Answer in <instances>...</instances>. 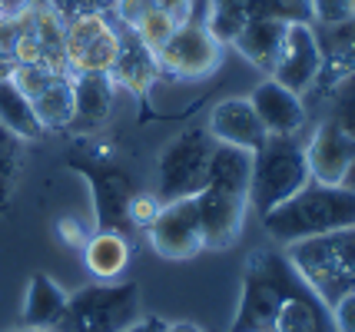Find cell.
I'll return each mask as SVG.
<instances>
[{
	"instance_id": "6da1fadb",
	"label": "cell",
	"mask_w": 355,
	"mask_h": 332,
	"mask_svg": "<svg viewBox=\"0 0 355 332\" xmlns=\"http://www.w3.org/2000/svg\"><path fill=\"white\" fill-rule=\"evenodd\" d=\"M263 226L282 246H293L299 239L325 236V233H336V229H352L355 190L352 186H325V183L312 180L309 186H302L282 206L266 213Z\"/></svg>"
},
{
	"instance_id": "7a4b0ae2",
	"label": "cell",
	"mask_w": 355,
	"mask_h": 332,
	"mask_svg": "<svg viewBox=\"0 0 355 332\" xmlns=\"http://www.w3.org/2000/svg\"><path fill=\"white\" fill-rule=\"evenodd\" d=\"M299 286L306 283L286 259V253H276V250L252 253L243 272V296H239V309L230 332H272L279 309L289 302Z\"/></svg>"
},
{
	"instance_id": "3957f363",
	"label": "cell",
	"mask_w": 355,
	"mask_h": 332,
	"mask_svg": "<svg viewBox=\"0 0 355 332\" xmlns=\"http://www.w3.org/2000/svg\"><path fill=\"white\" fill-rule=\"evenodd\" d=\"M286 259L329 309L355 292V226L299 239L289 246Z\"/></svg>"
},
{
	"instance_id": "277c9868",
	"label": "cell",
	"mask_w": 355,
	"mask_h": 332,
	"mask_svg": "<svg viewBox=\"0 0 355 332\" xmlns=\"http://www.w3.org/2000/svg\"><path fill=\"white\" fill-rule=\"evenodd\" d=\"M309 183L312 173L309 159H306V143L295 140V137H269L252 153L249 206L259 216H266Z\"/></svg>"
},
{
	"instance_id": "5b68a950",
	"label": "cell",
	"mask_w": 355,
	"mask_h": 332,
	"mask_svg": "<svg viewBox=\"0 0 355 332\" xmlns=\"http://www.w3.org/2000/svg\"><path fill=\"white\" fill-rule=\"evenodd\" d=\"M139 319L137 283H93L67 296V309L50 332H123Z\"/></svg>"
},
{
	"instance_id": "8992f818",
	"label": "cell",
	"mask_w": 355,
	"mask_h": 332,
	"mask_svg": "<svg viewBox=\"0 0 355 332\" xmlns=\"http://www.w3.org/2000/svg\"><path fill=\"white\" fill-rule=\"evenodd\" d=\"M216 140L209 130H186L173 137L156 159V190L153 196L163 203L193 200L209 180V159H213Z\"/></svg>"
},
{
	"instance_id": "52a82bcc",
	"label": "cell",
	"mask_w": 355,
	"mask_h": 332,
	"mask_svg": "<svg viewBox=\"0 0 355 332\" xmlns=\"http://www.w3.org/2000/svg\"><path fill=\"white\" fill-rule=\"evenodd\" d=\"M70 166H73L77 173L87 176V183H90L96 226H100V229H110V233L133 229V222H130V203H133V196H137L133 180H130L116 163L93 157V153H73V157H70Z\"/></svg>"
},
{
	"instance_id": "ba28073f",
	"label": "cell",
	"mask_w": 355,
	"mask_h": 332,
	"mask_svg": "<svg viewBox=\"0 0 355 332\" xmlns=\"http://www.w3.org/2000/svg\"><path fill=\"white\" fill-rule=\"evenodd\" d=\"M120 33L113 14H90L63 24V57L70 73H110L120 50Z\"/></svg>"
},
{
	"instance_id": "9c48e42d",
	"label": "cell",
	"mask_w": 355,
	"mask_h": 332,
	"mask_svg": "<svg viewBox=\"0 0 355 332\" xmlns=\"http://www.w3.org/2000/svg\"><path fill=\"white\" fill-rule=\"evenodd\" d=\"M156 60H159V73L166 70L180 80H200L223 64V44L206 27V17L186 14L166 40V47L156 53Z\"/></svg>"
},
{
	"instance_id": "30bf717a",
	"label": "cell",
	"mask_w": 355,
	"mask_h": 332,
	"mask_svg": "<svg viewBox=\"0 0 355 332\" xmlns=\"http://www.w3.org/2000/svg\"><path fill=\"white\" fill-rule=\"evenodd\" d=\"M7 77L31 100L33 113L46 130H67L73 123V73L50 67H10Z\"/></svg>"
},
{
	"instance_id": "8fae6325",
	"label": "cell",
	"mask_w": 355,
	"mask_h": 332,
	"mask_svg": "<svg viewBox=\"0 0 355 332\" xmlns=\"http://www.w3.org/2000/svg\"><path fill=\"white\" fill-rule=\"evenodd\" d=\"M306 159L315 183L355 190V130L325 116L306 143Z\"/></svg>"
},
{
	"instance_id": "7c38bea8",
	"label": "cell",
	"mask_w": 355,
	"mask_h": 332,
	"mask_svg": "<svg viewBox=\"0 0 355 332\" xmlns=\"http://www.w3.org/2000/svg\"><path fill=\"white\" fill-rule=\"evenodd\" d=\"M322 60H325L322 44H319V37L312 30V24H289L276 64L269 70V80H276L279 87H286V90L302 96L319 80Z\"/></svg>"
},
{
	"instance_id": "4fadbf2b",
	"label": "cell",
	"mask_w": 355,
	"mask_h": 332,
	"mask_svg": "<svg viewBox=\"0 0 355 332\" xmlns=\"http://www.w3.org/2000/svg\"><path fill=\"white\" fill-rule=\"evenodd\" d=\"M150 246L163 259H189L206 250L202 243V226L196 216V203L193 200H176V203H163L156 220L146 226Z\"/></svg>"
},
{
	"instance_id": "5bb4252c",
	"label": "cell",
	"mask_w": 355,
	"mask_h": 332,
	"mask_svg": "<svg viewBox=\"0 0 355 332\" xmlns=\"http://www.w3.org/2000/svg\"><path fill=\"white\" fill-rule=\"evenodd\" d=\"M193 203H196V216H200L202 226V243L209 250H226L239 239L249 209V196L216 190V186H202L193 196Z\"/></svg>"
},
{
	"instance_id": "9a60e30c",
	"label": "cell",
	"mask_w": 355,
	"mask_h": 332,
	"mask_svg": "<svg viewBox=\"0 0 355 332\" xmlns=\"http://www.w3.org/2000/svg\"><path fill=\"white\" fill-rule=\"evenodd\" d=\"M206 130H209V137L216 143L239 146V150H249V153H256V150L269 140V133L263 130L259 116L252 110V103H249V100H239V96L216 103L213 113H209V127Z\"/></svg>"
},
{
	"instance_id": "2e32d148",
	"label": "cell",
	"mask_w": 355,
	"mask_h": 332,
	"mask_svg": "<svg viewBox=\"0 0 355 332\" xmlns=\"http://www.w3.org/2000/svg\"><path fill=\"white\" fill-rule=\"evenodd\" d=\"M249 103H252V110L269 137H295L306 127V107H302L299 94L279 87L276 80H263L252 90Z\"/></svg>"
},
{
	"instance_id": "e0dca14e",
	"label": "cell",
	"mask_w": 355,
	"mask_h": 332,
	"mask_svg": "<svg viewBox=\"0 0 355 332\" xmlns=\"http://www.w3.org/2000/svg\"><path fill=\"white\" fill-rule=\"evenodd\" d=\"M156 77H159V60L156 53L143 40H139L133 30L120 33V50H116V60L110 67V80L116 90H126V94H150V87H156Z\"/></svg>"
},
{
	"instance_id": "ac0fdd59",
	"label": "cell",
	"mask_w": 355,
	"mask_h": 332,
	"mask_svg": "<svg viewBox=\"0 0 355 332\" xmlns=\"http://www.w3.org/2000/svg\"><path fill=\"white\" fill-rule=\"evenodd\" d=\"M286 20H276V17H252L246 20L239 30L232 33V47L236 53H243L252 67H259V70H272L279 57V47H282V37H286Z\"/></svg>"
},
{
	"instance_id": "d6986e66",
	"label": "cell",
	"mask_w": 355,
	"mask_h": 332,
	"mask_svg": "<svg viewBox=\"0 0 355 332\" xmlns=\"http://www.w3.org/2000/svg\"><path fill=\"white\" fill-rule=\"evenodd\" d=\"M113 96H116V87L110 73H73V123L70 127L93 130L107 123Z\"/></svg>"
},
{
	"instance_id": "ffe728a7",
	"label": "cell",
	"mask_w": 355,
	"mask_h": 332,
	"mask_svg": "<svg viewBox=\"0 0 355 332\" xmlns=\"http://www.w3.org/2000/svg\"><path fill=\"white\" fill-rule=\"evenodd\" d=\"M272 332H336L332 309L325 306L309 286H299L289 302L279 309Z\"/></svg>"
},
{
	"instance_id": "44dd1931",
	"label": "cell",
	"mask_w": 355,
	"mask_h": 332,
	"mask_svg": "<svg viewBox=\"0 0 355 332\" xmlns=\"http://www.w3.org/2000/svg\"><path fill=\"white\" fill-rule=\"evenodd\" d=\"M83 263L100 283H113L120 279L130 266V243L123 233H110V229H96L93 236L83 243Z\"/></svg>"
},
{
	"instance_id": "7402d4cb",
	"label": "cell",
	"mask_w": 355,
	"mask_h": 332,
	"mask_svg": "<svg viewBox=\"0 0 355 332\" xmlns=\"http://www.w3.org/2000/svg\"><path fill=\"white\" fill-rule=\"evenodd\" d=\"M249 180H252V153L239 150V146L216 143L213 159H209V180H206V186L249 196Z\"/></svg>"
},
{
	"instance_id": "603a6c76",
	"label": "cell",
	"mask_w": 355,
	"mask_h": 332,
	"mask_svg": "<svg viewBox=\"0 0 355 332\" xmlns=\"http://www.w3.org/2000/svg\"><path fill=\"white\" fill-rule=\"evenodd\" d=\"M67 309V292L53 283L50 276L37 272L27 286V299H24V326L31 329H53L57 319Z\"/></svg>"
},
{
	"instance_id": "cb8c5ba5",
	"label": "cell",
	"mask_w": 355,
	"mask_h": 332,
	"mask_svg": "<svg viewBox=\"0 0 355 332\" xmlns=\"http://www.w3.org/2000/svg\"><path fill=\"white\" fill-rule=\"evenodd\" d=\"M0 123L7 130H14L24 143L44 137V127H40V120L33 113L31 100L17 90V83L7 73H0Z\"/></svg>"
},
{
	"instance_id": "d4e9b609",
	"label": "cell",
	"mask_w": 355,
	"mask_h": 332,
	"mask_svg": "<svg viewBox=\"0 0 355 332\" xmlns=\"http://www.w3.org/2000/svg\"><path fill=\"white\" fill-rule=\"evenodd\" d=\"M180 20H183V17H176L173 10H166V7L153 3V7H146V14L139 17L130 30L137 33L139 40L153 50V53H159V50L166 47V40L173 37V30L180 27Z\"/></svg>"
},
{
	"instance_id": "484cf974",
	"label": "cell",
	"mask_w": 355,
	"mask_h": 332,
	"mask_svg": "<svg viewBox=\"0 0 355 332\" xmlns=\"http://www.w3.org/2000/svg\"><path fill=\"white\" fill-rule=\"evenodd\" d=\"M24 166V140L0 123V206H7Z\"/></svg>"
},
{
	"instance_id": "4316f807",
	"label": "cell",
	"mask_w": 355,
	"mask_h": 332,
	"mask_svg": "<svg viewBox=\"0 0 355 332\" xmlns=\"http://www.w3.org/2000/svg\"><path fill=\"white\" fill-rule=\"evenodd\" d=\"M312 20L329 27H345L355 20V0H309Z\"/></svg>"
},
{
	"instance_id": "83f0119b",
	"label": "cell",
	"mask_w": 355,
	"mask_h": 332,
	"mask_svg": "<svg viewBox=\"0 0 355 332\" xmlns=\"http://www.w3.org/2000/svg\"><path fill=\"white\" fill-rule=\"evenodd\" d=\"M50 7L63 24L90 14H113V0H50Z\"/></svg>"
},
{
	"instance_id": "f1b7e54d",
	"label": "cell",
	"mask_w": 355,
	"mask_h": 332,
	"mask_svg": "<svg viewBox=\"0 0 355 332\" xmlns=\"http://www.w3.org/2000/svg\"><path fill=\"white\" fill-rule=\"evenodd\" d=\"M156 213H159V200H156L153 193H137L133 196V203H130V222L133 226H150L156 220Z\"/></svg>"
},
{
	"instance_id": "f546056e",
	"label": "cell",
	"mask_w": 355,
	"mask_h": 332,
	"mask_svg": "<svg viewBox=\"0 0 355 332\" xmlns=\"http://www.w3.org/2000/svg\"><path fill=\"white\" fill-rule=\"evenodd\" d=\"M332 322L336 332H355V292L332 306Z\"/></svg>"
},
{
	"instance_id": "4dcf8cb0",
	"label": "cell",
	"mask_w": 355,
	"mask_h": 332,
	"mask_svg": "<svg viewBox=\"0 0 355 332\" xmlns=\"http://www.w3.org/2000/svg\"><path fill=\"white\" fill-rule=\"evenodd\" d=\"M166 326H170V322H166V319H159V316H139L137 322H133V326H126L123 332H166Z\"/></svg>"
},
{
	"instance_id": "1f68e13d",
	"label": "cell",
	"mask_w": 355,
	"mask_h": 332,
	"mask_svg": "<svg viewBox=\"0 0 355 332\" xmlns=\"http://www.w3.org/2000/svg\"><path fill=\"white\" fill-rule=\"evenodd\" d=\"M57 229H60V236L67 239L70 246H80V250H83L87 236H83V229H80V226H73V220H60V226H57Z\"/></svg>"
},
{
	"instance_id": "d6a6232c",
	"label": "cell",
	"mask_w": 355,
	"mask_h": 332,
	"mask_svg": "<svg viewBox=\"0 0 355 332\" xmlns=\"http://www.w3.org/2000/svg\"><path fill=\"white\" fill-rule=\"evenodd\" d=\"M153 3L166 7V10H173L176 17H186V14H189V0H153Z\"/></svg>"
},
{
	"instance_id": "836d02e7",
	"label": "cell",
	"mask_w": 355,
	"mask_h": 332,
	"mask_svg": "<svg viewBox=\"0 0 355 332\" xmlns=\"http://www.w3.org/2000/svg\"><path fill=\"white\" fill-rule=\"evenodd\" d=\"M166 332H202V329L196 326V322H170Z\"/></svg>"
},
{
	"instance_id": "e575fe53",
	"label": "cell",
	"mask_w": 355,
	"mask_h": 332,
	"mask_svg": "<svg viewBox=\"0 0 355 332\" xmlns=\"http://www.w3.org/2000/svg\"><path fill=\"white\" fill-rule=\"evenodd\" d=\"M10 332H50V329H31V326H20V329H10Z\"/></svg>"
}]
</instances>
